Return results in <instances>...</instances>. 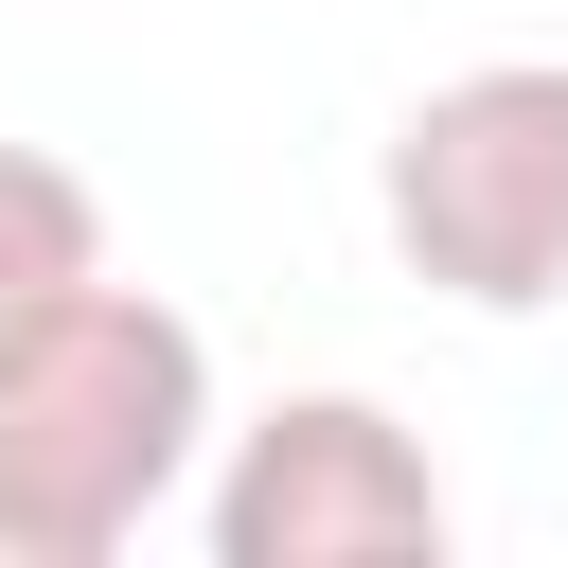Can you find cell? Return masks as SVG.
<instances>
[{"label":"cell","instance_id":"obj_1","mask_svg":"<svg viewBox=\"0 0 568 568\" xmlns=\"http://www.w3.org/2000/svg\"><path fill=\"white\" fill-rule=\"evenodd\" d=\"M213 462V337L160 284H71L0 337V568H106L142 550Z\"/></svg>","mask_w":568,"mask_h":568},{"label":"cell","instance_id":"obj_2","mask_svg":"<svg viewBox=\"0 0 568 568\" xmlns=\"http://www.w3.org/2000/svg\"><path fill=\"white\" fill-rule=\"evenodd\" d=\"M373 213H390V266L462 320L568 302V53H479L408 89V124L373 142Z\"/></svg>","mask_w":568,"mask_h":568},{"label":"cell","instance_id":"obj_3","mask_svg":"<svg viewBox=\"0 0 568 568\" xmlns=\"http://www.w3.org/2000/svg\"><path fill=\"white\" fill-rule=\"evenodd\" d=\"M195 532H213V568H426L462 532V497L373 390H284L195 462Z\"/></svg>","mask_w":568,"mask_h":568},{"label":"cell","instance_id":"obj_4","mask_svg":"<svg viewBox=\"0 0 568 568\" xmlns=\"http://www.w3.org/2000/svg\"><path fill=\"white\" fill-rule=\"evenodd\" d=\"M71 284H106V195H89L53 142H0V337L53 320Z\"/></svg>","mask_w":568,"mask_h":568}]
</instances>
